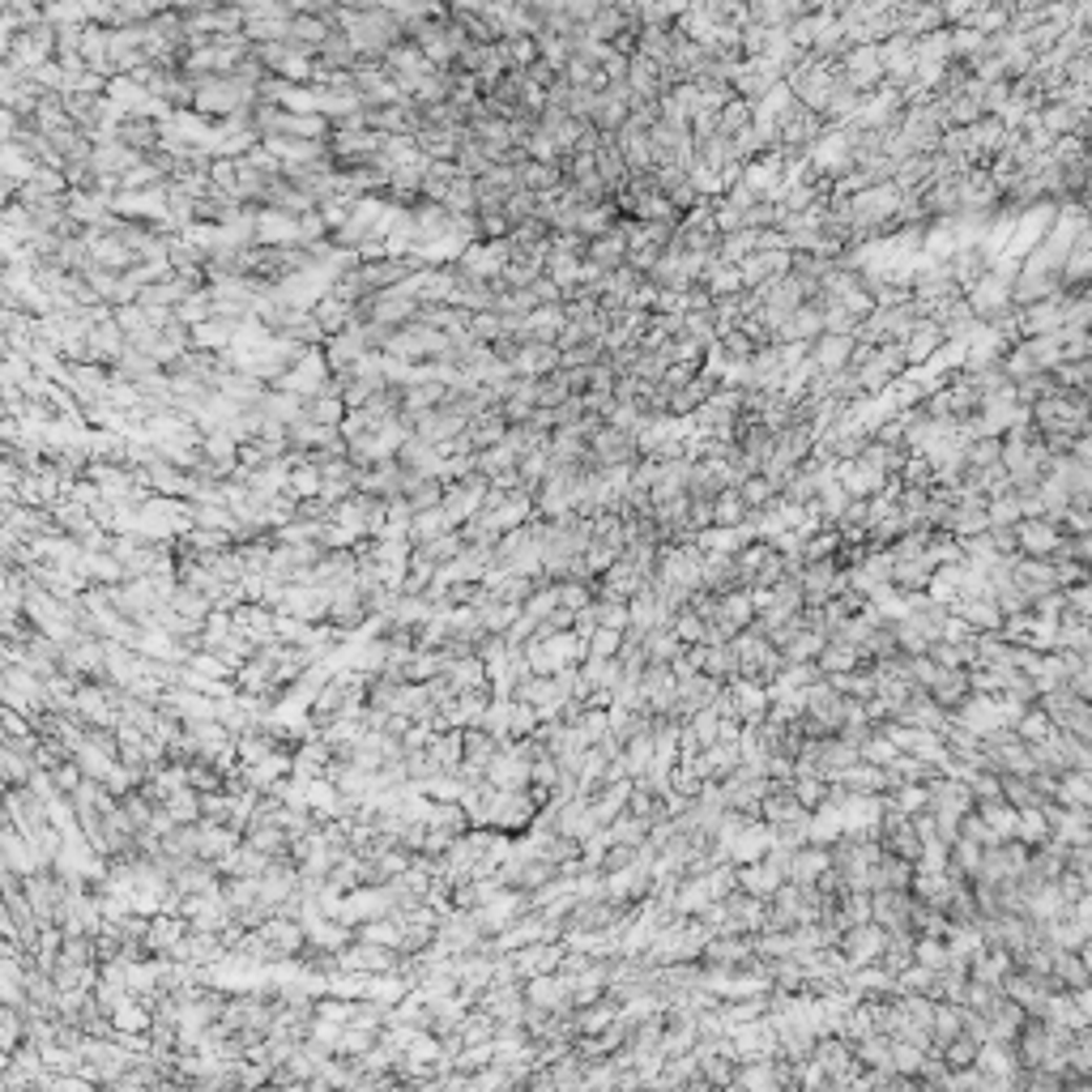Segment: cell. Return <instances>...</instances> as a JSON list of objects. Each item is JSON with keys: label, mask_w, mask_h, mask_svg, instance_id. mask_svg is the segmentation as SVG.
I'll return each instance as SVG.
<instances>
[{"label": "cell", "mask_w": 1092, "mask_h": 1092, "mask_svg": "<svg viewBox=\"0 0 1092 1092\" xmlns=\"http://www.w3.org/2000/svg\"><path fill=\"white\" fill-rule=\"evenodd\" d=\"M930 576H935L930 555H926V559H892V576H887V581H896L901 590H926Z\"/></svg>", "instance_id": "cell-3"}, {"label": "cell", "mask_w": 1092, "mask_h": 1092, "mask_svg": "<svg viewBox=\"0 0 1092 1092\" xmlns=\"http://www.w3.org/2000/svg\"><path fill=\"white\" fill-rule=\"evenodd\" d=\"M521 184L530 188V192H551V188H559L563 184V171H559V163H526L521 167Z\"/></svg>", "instance_id": "cell-4"}, {"label": "cell", "mask_w": 1092, "mask_h": 1092, "mask_svg": "<svg viewBox=\"0 0 1092 1092\" xmlns=\"http://www.w3.org/2000/svg\"><path fill=\"white\" fill-rule=\"evenodd\" d=\"M879 78H883V56H879V47L871 43V47H858V51L850 56V64H845V78H841V82H845L850 90H858V94H862V90H866V86H875Z\"/></svg>", "instance_id": "cell-2"}, {"label": "cell", "mask_w": 1092, "mask_h": 1092, "mask_svg": "<svg viewBox=\"0 0 1092 1092\" xmlns=\"http://www.w3.org/2000/svg\"><path fill=\"white\" fill-rule=\"evenodd\" d=\"M594 654H598V658H615V654H619V631L598 627V636H594Z\"/></svg>", "instance_id": "cell-5"}, {"label": "cell", "mask_w": 1092, "mask_h": 1092, "mask_svg": "<svg viewBox=\"0 0 1092 1092\" xmlns=\"http://www.w3.org/2000/svg\"><path fill=\"white\" fill-rule=\"evenodd\" d=\"M1011 534H1015V551H1024V559H1054V551L1063 547L1058 526L1046 517L1020 521V526H1011Z\"/></svg>", "instance_id": "cell-1"}, {"label": "cell", "mask_w": 1092, "mask_h": 1092, "mask_svg": "<svg viewBox=\"0 0 1092 1092\" xmlns=\"http://www.w3.org/2000/svg\"><path fill=\"white\" fill-rule=\"evenodd\" d=\"M683 1092H713V1088H709V1084L700 1079V1084H691V1088H683Z\"/></svg>", "instance_id": "cell-6"}]
</instances>
